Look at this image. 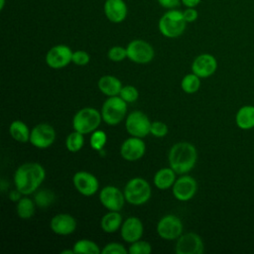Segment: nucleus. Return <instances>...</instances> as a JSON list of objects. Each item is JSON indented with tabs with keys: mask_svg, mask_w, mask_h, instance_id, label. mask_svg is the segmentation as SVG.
Returning <instances> with one entry per match:
<instances>
[{
	"mask_svg": "<svg viewBox=\"0 0 254 254\" xmlns=\"http://www.w3.org/2000/svg\"><path fill=\"white\" fill-rule=\"evenodd\" d=\"M84 144V137L83 134L73 130L70 132L66 139H65V147L66 149L71 153H77L81 150Z\"/></svg>",
	"mask_w": 254,
	"mask_h": 254,
	"instance_id": "nucleus-28",
	"label": "nucleus"
},
{
	"mask_svg": "<svg viewBox=\"0 0 254 254\" xmlns=\"http://www.w3.org/2000/svg\"><path fill=\"white\" fill-rule=\"evenodd\" d=\"M123 192L127 202L133 205H141L151 198L152 190L145 179L137 177L127 182Z\"/></svg>",
	"mask_w": 254,
	"mask_h": 254,
	"instance_id": "nucleus-5",
	"label": "nucleus"
},
{
	"mask_svg": "<svg viewBox=\"0 0 254 254\" xmlns=\"http://www.w3.org/2000/svg\"><path fill=\"white\" fill-rule=\"evenodd\" d=\"M187 24L182 11L171 9L160 18L158 28L164 37L174 39L180 37L185 32Z\"/></svg>",
	"mask_w": 254,
	"mask_h": 254,
	"instance_id": "nucleus-3",
	"label": "nucleus"
},
{
	"mask_svg": "<svg viewBox=\"0 0 254 254\" xmlns=\"http://www.w3.org/2000/svg\"><path fill=\"white\" fill-rule=\"evenodd\" d=\"M175 251L177 254H202L204 251L203 241L194 232L182 234L177 239Z\"/></svg>",
	"mask_w": 254,
	"mask_h": 254,
	"instance_id": "nucleus-12",
	"label": "nucleus"
},
{
	"mask_svg": "<svg viewBox=\"0 0 254 254\" xmlns=\"http://www.w3.org/2000/svg\"><path fill=\"white\" fill-rule=\"evenodd\" d=\"M126 51L127 59L138 64H149L155 57V51L151 44L140 39L129 42Z\"/></svg>",
	"mask_w": 254,
	"mask_h": 254,
	"instance_id": "nucleus-7",
	"label": "nucleus"
},
{
	"mask_svg": "<svg viewBox=\"0 0 254 254\" xmlns=\"http://www.w3.org/2000/svg\"><path fill=\"white\" fill-rule=\"evenodd\" d=\"M55 200V194L50 190H41L35 195V203L41 208L49 207Z\"/></svg>",
	"mask_w": 254,
	"mask_h": 254,
	"instance_id": "nucleus-30",
	"label": "nucleus"
},
{
	"mask_svg": "<svg viewBox=\"0 0 254 254\" xmlns=\"http://www.w3.org/2000/svg\"><path fill=\"white\" fill-rule=\"evenodd\" d=\"M56 130L48 123H40L33 127L30 135V143L38 149H46L54 144Z\"/></svg>",
	"mask_w": 254,
	"mask_h": 254,
	"instance_id": "nucleus-10",
	"label": "nucleus"
},
{
	"mask_svg": "<svg viewBox=\"0 0 254 254\" xmlns=\"http://www.w3.org/2000/svg\"><path fill=\"white\" fill-rule=\"evenodd\" d=\"M107 57L112 62H115V63L122 62L127 58L126 48L121 46H113L108 50Z\"/></svg>",
	"mask_w": 254,
	"mask_h": 254,
	"instance_id": "nucleus-34",
	"label": "nucleus"
},
{
	"mask_svg": "<svg viewBox=\"0 0 254 254\" xmlns=\"http://www.w3.org/2000/svg\"><path fill=\"white\" fill-rule=\"evenodd\" d=\"M176 174L177 173L171 167L160 169L154 176V185L159 190L170 189L177 180Z\"/></svg>",
	"mask_w": 254,
	"mask_h": 254,
	"instance_id": "nucleus-23",
	"label": "nucleus"
},
{
	"mask_svg": "<svg viewBox=\"0 0 254 254\" xmlns=\"http://www.w3.org/2000/svg\"><path fill=\"white\" fill-rule=\"evenodd\" d=\"M235 123L242 130L254 128V106L244 105L240 107L235 115Z\"/></svg>",
	"mask_w": 254,
	"mask_h": 254,
	"instance_id": "nucleus-22",
	"label": "nucleus"
},
{
	"mask_svg": "<svg viewBox=\"0 0 254 254\" xmlns=\"http://www.w3.org/2000/svg\"><path fill=\"white\" fill-rule=\"evenodd\" d=\"M157 233L165 240H176L183 234V222L177 215L167 214L159 220Z\"/></svg>",
	"mask_w": 254,
	"mask_h": 254,
	"instance_id": "nucleus-9",
	"label": "nucleus"
},
{
	"mask_svg": "<svg viewBox=\"0 0 254 254\" xmlns=\"http://www.w3.org/2000/svg\"><path fill=\"white\" fill-rule=\"evenodd\" d=\"M5 6V0H0V10H3Z\"/></svg>",
	"mask_w": 254,
	"mask_h": 254,
	"instance_id": "nucleus-43",
	"label": "nucleus"
},
{
	"mask_svg": "<svg viewBox=\"0 0 254 254\" xmlns=\"http://www.w3.org/2000/svg\"><path fill=\"white\" fill-rule=\"evenodd\" d=\"M99 200L101 204L108 210L119 211L125 203L124 192L114 186H106L99 192Z\"/></svg>",
	"mask_w": 254,
	"mask_h": 254,
	"instance_id": "nucleus-15",
	"label": "nucleus"
},
{
	"mask_svg": "<svg viewBox=\"0 0 254 254\" xmlns=\"http://www.w3.org/2000/svg\"><path fill=\"white\" fill-rule=\"evenodd\" d=\"M144 232L142 221L136 216H130L122 222L120 227V234L124 241L133 243L141 239Z\"/></svg>",
	"mask_w": 254,
	"mask_h": 254,
	"instance_id": "nucleus-18",
	"label": "nucleus"
},
{
	"mask_svg": "<svg viewBox=\"0 0 254 254\" xmlns=\"http://www.w3.org/2000/svg\"><path fill=\"white\" fill-rule=\"evenodd\" d=\"M169 132L168 125L162 121H154L151 123L150 133L156 138H163Z\"/></svg>",
	"mask_w": 254,
	"mask_h": 254,
	"instance_id": "nucleus-35",
	"label": "nucleus"
},
{
	"mask_svg": "<svg viewBox=\"0 0 254 254\" xmlns=\"http://www.w3.org/2000/svg\"><path fill=\"white\" fill-rule=\"evenodd\" d=\"M35 201H33L28 196H22L19 201H17L16 211L20 218L29 219L35 213Z\"/></svg>",
	"mask_w": 254,
	"mask_h": 254,
	"instance_id": "nucleus-26",
	"label": "nucleus"
},
{
	"mask_svg": "<svg viewBox=\"0 0 254 254\" xmlns=\"http://www.w3.org/2000/svg\"><path fill=\"white\" fill-rule=\"evenodd\" d=\"M253 1H254V0H253Z\"/></svg>",
	"mask_w": 254,
	"mask_h": 254,
	"instance_id": "nucleus-44",
	"label": "nucleus"
},
{
	"mask_svg": "<svg viewBox=\"0 0 254 254\" xmlns=\"http://www.w3.org/2000/svg\"><path fill=\"white\" fill-rule=\"evenodd\" d=\"M61 253H62V254H74V251H73V249H69V250H63Z\"/></svg>",
	"mask_w": 254,
	"mask_h": 254,
	"instance_id": "nucleus-42",
	"label": "nucleus"
},
{
	"mask_svg": "<svg viewBox=\"0 0 254 254\" xmlns=\"http://www.w3.org/2000/svg\"><path fill=\"white\" fill-rule=\"evenodd\" d=\"M128 252L130 254H149L152 252V246L149 242L139 239L131 243Z\"/></svg>",
	"mask_w": 254,
	"mask_h": 254,
	"instance_id": "nucleus-32",
	"label": "nucleus"
},
{
	"mask_svg": "<svg viewBox=\"0 0 254 254\" xmlns=\"http://www.w3.org/2000/svg\"><path fill=\"white\" fill-rule=\"evenodd\" d=\"M50 227L58 235H69L76 229V220L68 213H58L52 217Z\"/></svg>",
	"mask_w": 254,
	"mask_h": 254,
	"instance_id": "nucleus-19",
	"label": "nucleus"
},
{
	"mask_svg": "<svg viewBox=\"0 0 254 254\" xmlns=\"http://www.w3.org/2000/svg\"><path fill=\"white\" fill-rule=\"evenodd\" d=\"M102 120L108 125H117L126 116L127 102L119 95L108 97L101 107Z\"/></svg>",
	"mask_w": 254,
	"mask_h": 254,
	"instance_id": "nucleus-6",
	"label": "nucleus"
},
{
	"mask_svg": "<svg viewBox=\"0 0 254 254\" xmlns=\"http://www.w3.org/2000/svg\"><path fill=\"white\" fill-rule=\"evenodd\" d=\"M142 139L143 138L131 136L124 140L120 147L121 157L128 162L140 160L146 152V145Z\"/></svg>",
	"mask_w": 254,
	"mask_h": 254,
	"instance_id": "nucleus-16",
	"label": "nucleus"
},
{
	"mask_svg": "<svg viewBox=\"0 0 254 254\" xmlns=\"http://www.w3.org/2000/svg\"><path fill=\"white\" fill-rule=\"evenodd\" d=\"M72 51L66 45H56L52 47L45 58L46 64L51 68L60 69L68 65L72 59Z\"/></svg>",
	"mask_w": 254,
	"mask_h": 254,
	"instance_id": "nucleus-11",
	"label": "nucleus"
},
{
	"mask_svg": "<svg viewBox=\"0 0 254 254\" xmlns=\"http://www.w3.org/2000/svg\"><path fill=\"white\" fill-rule=\"evenodd\" d=\"M170 167L179 175L191 171L196 164L197 152L190 142H178L172 146L168 155Z\"/></svg>",
	"mask_w": 254,
	"mask_h": 254,
	"instance_id": "nucleus-2",
	"label": "nucleus"
},
{
	"mask_svg": "<svg viewBox=\"0 0 254 254\" xmlns=\"http://www.w3.org/2000/svg\"><path fill=\"white\" fill-rule=\"evenodd\" d=\"M103 11L106 18L115 24L123 22L128 14V8L124 0H105Z\"/></svg>",
	"mask_w": 254,
	"mask_h": 254,
	"instance_id": "nucleus-20",
	"label": "nucleus"
},
{
	"mask_svg": "<svg viewBox=\"0 0 254 254\" xmlns=\"http://www.w3.org/2000/svg\"><path fill=\"white\" fill-rule=\"evenodd\" d=\"M183 15L187 23H192L198 18V12L193 7H187V9L183 11Z\"/></svg>",
	"mask_w": 254,
	"mask_h": 254,
	"instance_id": "nucleus-38",
	"label": "nucleus"
},
{
	"mask_svg": "<svg viewBox=\"0 0 254 254\" xmlns=\"http://www.w3.org/2000/svg\"><path fill=\"white\" fill-rule=\"evenodd\" d=\"M107 142L106 133L102 130L96 129L91 133L89 143L90 147L95 151H101Z\"/></svg>",
	"mask_w": 254,
	"mask_h": 254,
	"instance_id": "nucleus-31",
	"label": "nucleus"
},
{
	"mask_svg": "<svg viewBox=\"0 0 254 254\" xmlns=\"http://www.w3.org/2000/svg\"><path fill=\"white\" fill-rule=\"evenodd\" d=\"M122 222V216L119 211L109 210L101 217L100 227L106 233H114L121 227Z\"/></svg>",
	"mask_w": 254,
	"mask_h": 254,
	"instance_id": "nucleus-24",
	"label": "nucleus"
},
{
	"mask_svg": "<svg viewBox=\"0 0 254 254\" xmlns=\"http://www.w3.org/2000/svg\"><path fill=\"white\" fill-rule=\"evenodd\" d=\"M99 90L106 96H116L119 95L121 88H122V83L114 75H103L98 79L97 82Z\"/></svg>",
	"mask_w": 254,
	"mask_h": 254,
	"instance_id": "nucleus-21",
	"label": "nucleus"
},
{
	"mask_svg": "<svg viewBox=\"0 0 254 254\" xmlns=\"http://www.w3.org/2000/svg\"><path fill=\"white\" fill-rule=\"evenodd\" d=\"M201 0H181V2L186 6V7H193L195 8Z\"/></svg>",
	"mask_w": 254,
	"mask_h": 254,
	"instance_id": "nucleus-41",
	"label": "nucleus"
},
{
	"mask_svg": "<svg viewBox=\"0 0 254 254\" xmlns=\"http://www.w3.org/2000/svg\"><path fill=\"white\" fill-rule=\"evenodd\" d=\"M182 89L189 94L196 92L200 87V77L191 72L185 75L181 81Z\"/></svg>",
	"mask_w": 254,
	"mask_h": 254,
	"instance_id": "nucleus-29",
	"label": "nucleus"
},
{
	"mask_svg": "<svg viewBox=\"0 0 254 254\" xmlns=\"http://www.w3.org/2000/svg\"><path fill=\"white\" fill-rule=\"evenodd\" d=\"M72 184L75 190L84 196H91L99 189L97 178L86 171H78L72 177Z\"/></svg>",
	"mask_w": 254,
	"mask_h": 254,
	"instance_id": "nucleus-13",
	"label": "nucleus"
},
{
	"mask_svg": "<svg viewBox=\"0 0 254 254\" xmlns=\"http://www.w3.org/2000/svg\"><path fill=\"white\" fill-rule=\"evenodd\" d=\"M159 5L162 6L165 9L171 10V9H176L181 2V0H157Z\"/></svg>",
	"mask_w": 254,
	"mask_h": 254,
	"instance_id": "nucleus-39",
	"label": "nucleus"
},
{
	"mask_svg": "<svg viewBox=\"0 0 254 254\" xmlns=\"http://www.w3.org/2000/svg\"><path fill=\"white\" fill-rule=\"evenodd\" d=\"M102 120L101 112L93 107H84L79 109L72 117V128L83 135L95 131Z\"/></svg>",
	"mask_w": 254,
	"mask_h": 254,
	"instance_id": "nucleus-4",
	"label": "nucleus"
},
{
	"mask_svg": "<svg viewBox=\"0 0 254 254\" xmlns=\"http://www.w3.org/2000/svg\"><path fill=\"white\" fill-rule=\"evenodd\" d=\"M196 190V181L189 175H182L176 180L172 187V191L175 198L180 201H188L191 199L194 196Z\"/></svg>",
	"mask_w": 254,
	"mask_h": 254,
	"instance_id": "nucleus-14",
	"label": "nucleus"
},
{
	"mask_svg": "<svg viewBox=\"0 0 254 254\" xmlns=\"http://www.w3.org/2000/svg\"><path fill=\"white\" fill-rule=\"evenodd\" d=\"M46 178L44 167L35 162L22 164L14 174V184L23 195H29L36 191Z\"/></svg>",
	"mask_w": 254,
	"mask_h": 254,
	"instance_id": "nucleus-1",
	"label": "nucleus"
},
{
	"mask_svg": "<svg viewBox=\"0 0 254 254\" xmlns=\"http://www.w3.org/2000/svg\"><path fill=\"white\" fill-rule=\"evenodd\" d=\"M22 195H23V193H22L20 190H18L17 189H16L15 190H12V191L9 193V197H10V199H11L12 201H19L20 198L22 197Z\"/></svg>",
	"mask_w": 254,
	"mask_h": 254,
	"instance_id": "nucleus-40",
	"label": "nucleus"
},
{
	"mask_svg": "<svg viewBox=\"0 0 254 254\" xmlns=\"http://www.w3.org/2000/svg\"><path fill=\"white\" fill-rule=\"evenodd\" d=\"M74 254H99L101 250L97 243L89 239L77 240L72 247Z\"/></svg>",
	"mask_w": 254,
	"mask_h": 254,
	"instance_id": "nucleus-27",
	"label": "nucleus"
},
{
	"mask_svg": "<svg viewBox=\"0 0 254 254\" xmlns=\"http://www.w3.org/2000/svg\"><path fill=\"white\" fill-rule=\"evenodd\" d=\"M151 123L149 117L144 112L136 110L127 115L125 127L131 136L144 138L150 133Z\"/></svg>",
	"mask_w": 254,
	"mask_h": 254,
	"instance_id": "nucleus-8",
	"label": "nucleus"
},
{
	"mask_svg": "<svg viewBox=\"0 0 254 254\" xmlns=\"http://www.w3.org/2000/svg\"><path fill=\"white\" fill-rule=\"evenodd\" d=\"M119 96L127 103L135 102L139 97L138 89L133 85H124L121 88Z\"/></svg>",
	"mask_w": 254,
	"mask_h": 254,
	"instance_id": "nucleus-33",
	"label": "nucleus"
},
{
	"mask_svg": "<svg viewBox=\"0 0 254 254\" xmlns=\"http://www.w3.org/2000/svg\"><path fill=\"white\" fill-rule=\"evenodd\" d=\"M101 253H103V254H126L127 249L121 243L111 242V243L106 244L103 247V249L101 250Z\"/></svg>",
	"mask_w": 254,
	"mask_h": 254,
	"instance_id": "nucleus-37",
	"label": "nucleus"
},
{
	"mask_svg": "<svg viewBox=\"0 0 254 254\" xmlns=\"http://www.w3.org/2000/svg\"><path fill=\"white\" fill-rule=\"evenodd\" d=\"M11 137L19 143H27L30 141L31 131L27 124L21 120H14L9 127Z\"/></svg>",
	"mask_w": 254,
	"mask_h": 254,
	"instance_id": "nucleus-25",
	"label": "nucleus"
},
{
	"mask_svg": "<svg viewBox=\"0 0 254 254\" xmlns=\"http://www.w3.org/2000/svg\"><path fill=\"white\" fill-rule=\"evenodd\" d=\"M217 68V61L210 54H201L197 56L191 64V71L200 78L212 75Z\"/></svg>",
	"mask_w": 254,
	"mask_h": 254,
	"instance_id": "nucleus-17",
	"label": "nucleus"
},
{
	"mask_svg": "<svg viewBox=\"0 0 254 254\" xmlns=\"http://www.w3.org/2000/svg\"><path fill=\"white\" fill-rule=\"evenodd\" d=\"M90 61V56L87 52L82 51V50H77L74 51L72 53V59L71 62L75 64V65H79V66H83L86 65Z\"/></svg>",
	"mask_w": 254,
	"mask_h": 254,
	"instance_id": "nucleus-36",
	"label": "nucleus"
}]
</instances>
